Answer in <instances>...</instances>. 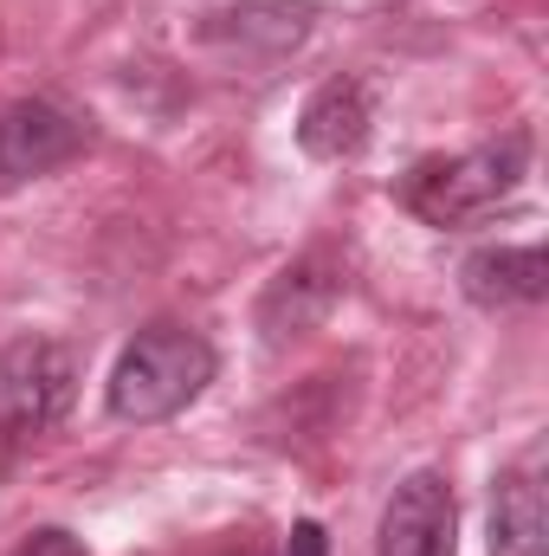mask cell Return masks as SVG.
Instances as JSON below:
<instances>
[{"instance_id": "cell-1", "label": "cell", "mask_w": 549, "mask_h": 556, "mask_svg": "<svg viewBox=\"0 0 549 556\" xmlns=\"http://www.w3.org/2000/svg\"><path fill=\"white\" fill-rule=\"evenodd\" d=\"M531 175V130H511L498 142H478L465 155H426L401 175V207L426 227H478L491 220L518 181Z\"/></svg>"}, {"instance_id": "cell-2", "label": "cell", "mask_w": 549, "mask_h": 556, "mask_svg": "<svg viewBox=\"0 0 549 556\" xmlns=\"http://www.w3.org/2000/svg\"><path fill=\"white\" fill-rule=\"evenodd\" d=\"M220 356L201 330H181V324H149L124 343L117 369H111V415L137 420V427H155V420H175L181 408L201 402V389L214 382Z\"/></svg>"}, {"instance_id": "cell-3", "label": "cell", "mask_w": 549, "mask_h": 556, "mask_svg": "<svg viewBox=\"0 0 549 556\" xmlns=\"http://www.w3.org/2000/svg\"><path fill=\"white\" fill-rule=\"evenodd\" d=\"M78 395V356L52 337H13L0 343V472H13V459L52 433Z\"/></svg>"}, {"instance_id": "cell-4", "label": "cell", "mask_w": 549, "mask_h": 556, "mask_svg": "<svg viewBox=\"0 0 549 556\" xmlns=\"http://www.w3.org/2000/svg\"><path fill=\"white\" fill-rule=\"evenodd\" d=\"M375 556H459V498L446 472H408L395 485Z\"/></svg>"}, {"instance_id": "cell-5", "label": "cell", "mask_w": 549, "mask_h": 556, "mask_svg": "<svg viewBox=\"0 0 549 556\" xmlns=\"http://www.w3.org/2000/svg\"><path fill=\"white\" fill-rule=\"evenodd\" d=\"M85 149V124L52 104V98H20L13 111H0V188L52 175L59 162H72Z\"/></svg>"}, {"instance_id": "cell-6", "label": "cell", "mask_w": 549, "mask_h": 556, "mask_svg": "<svg viewBox=\"0 0 549 556\" xmlns=\"http://www.w3.org/2000/svg\"><path fill=\"white\" fill-rule=\"evenodd\" d=\"M369 124H375V91H369V78H330V85L310 91V104H304V117H297V142H304V155H317V162H343V155H356V149L369 142Z\"/></svg>"}, {"instance_id": "cell-7", "label": "cell", "mask_w": 549, "mask_h": 556, "mask_svg": "<svg viewBox=\"0 0 549 556\" xmlns=\"http://www.w3.org/2000/svg\"><path fill=\"white\" fill-rule=\"evenodd\" d=\"M459 285L472 304L505 311V304H544L549 298V253L544 247H485L459 266Z\"/></svg>"}, {"instance_id": "cell-8", "label": "cell", "mask_w": 549, "mask_h": 556, "mask_svg": "<svg viewBox=\"0 0 549 556\" xmlns=\"http://www.w3.org/2000/svg\"><path fill=\"white\" fill-rule=\"evenodd\" d=\"M343 298V278L330 273L323 260H297V266H284L272 278V291H266V304H259V330H266V343H291L297 330H310L330 304Z\"/></svg>"}, {"instance_id": "cell-9", "label": "cell", "mask_w": 549, "mask_h": 556, "mask_svg": "<svg viewBox=\"0 0 549 556\" xmlns=\"http://www.w3.org/2000/svg\"><path fill=\"white\" fill-rule=\"evenodd\" d=\"M491 556H549V518H544V485L531 466L505 472L491 492Z\"/></svg>"}, {"instance_id": "cell-10", "label": "cell", "mask_w": 549, "mask_h": 556, "mask_svg": "<svg viewBox=\"0 0 549 556\" xmlns=\"http://www.w3.org/2000/svg\"><path fill=\"white\" fill-rule=\"evenodd\" d=\"M13 556H91V551H85V544H78L72 531H59V525H46V531H33V538H26V544H20Z\"/></svg>"}, {"instance_id": "cell-11", "label": "cell", "mask_w": 549, "mask_h": 556, "mask_svg": "<svg viewBox=\"0 0 549 556\" xmlns=\"http://www.w3.org/2000/svg\"><path fill=\"white\" fill-rule=\"evenodd\" d=\"M284 556H330V538H323V525H291V538H284Z\"/></svg>"}, {"instance_id": "cell-12", "label": "cell", "mask_w": 549, "mask_h": 556, "mask_svg": "<svg viewBox=\"0 0 549 556\" xmlns=\"http://www.w3.org/2000/svg\"><path fill=\"white\" fill-rule=\"evenodd\" d=\"M253 556H266V551H253Z\"/></svg>"}]
</instances>
